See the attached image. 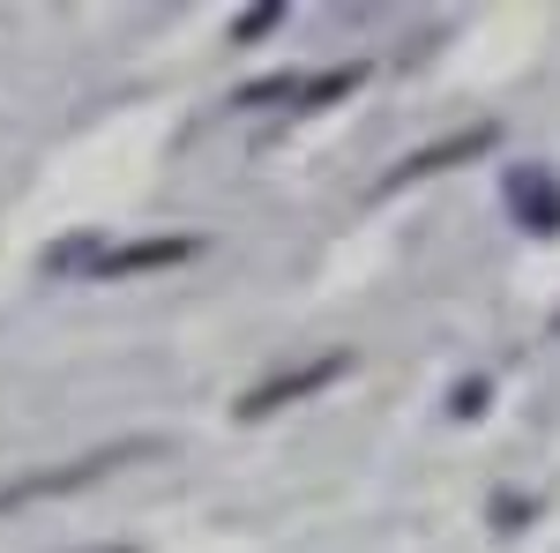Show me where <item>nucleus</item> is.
Masks as SVG:
<instances>
[{
	"mask_svg": "<svg viewBox=\"0 0 560 553\" xmlns=\"http://www.w3.org/2000/svg\"><path fill=\"white\" fill-rule=\"evenodd\" d=\"M501 203H509V217H516L523 232H560V180L546 165H516L509 180H501Z\"/></svg>",
	"mask_w": 560,
	"mask_h": 553,
	"instance_id": "obj_4",
	"label": "nucleus"
},
{
	"mask_svg": "<svg viewBox=\"0 0 560 553\" xmlns=\"http://www.w3.org/2000/svg\"><path fill=\"white\" fill-rule=\"evenodd\" d=\"M493 142H501V128H493V120H478V128L448 135V142H427V150H411L404 165H388V172H382V195L411 187V180H427V172H456V165H471V158H486Z\"/></svg>",
	"mask_w": 560,
	"mask_h": 553,
	"instance_id": "obj_3",
	"label": "nucleus"
},
{
	"mask_svg": "<svg viewBox=\"0 0 560 553\" xmlns=\"http://www.w3.org/2000/svg\"><path fill=\"white\" fill-rule=\"evenodd\" d=\"M105 553H128V546H105Z\"/></svg>",
	"mask_w": 560,
	"mask_h": 553,
	"instance_id": "obj_6",
	"label": "nucleus"
},
{
	"mask_svg": "<svg viewBox=\"0 0 560 553\" xmlns=\"http://www.w3.org/2000/svg\"><path fill=\"white\" fill-rule=\"evenodd\" d=\"M158 449H165V441H105V449H90V457H75V464L23 471V479L0 486V509H15V502H52V494H75V486H97V479H113V471L158 457Z\"/></svg>",
	"mask_w": 560,
	"mask_h": 553,
	"instance_id": "obj_1",
	"label": "nucleus"
},
{
	"mask_svg": "<svg viewBox=\"0 0 560 553\" xmlns=\"http://www.w3.org/2000/svg\"><path fill=\"white\" fill-rule=\"evenodd\" d=\"M210 240L195 232H173V240H135V247H113V255H90V277H135V269H173V262H195Z\"/></svg>",
	"mask_w": 560,
	"mask_h": 553,
	"instance_id": "obj_5",
	"label": "nucleus"
},
{
	"mask_svg": "<svg viewBox=\"0 0 560 553\" xmlns=\"http://www.w3.org/2000/svg\"><path fill=\"white\" fill-rule=\"evenodd\" d=\"M351 367V352H329V359H300V367H284V375H269V382H255L240 404H232V419L240 426H255L269 419V412H284V404H300V396H314V389H329V382H345Z\"/></svg>",
	"mask_w": 560,
	"mask_h": 553,
	"instance_id": "obj_2",
	"label": "nucleus"
}]
</instances>
